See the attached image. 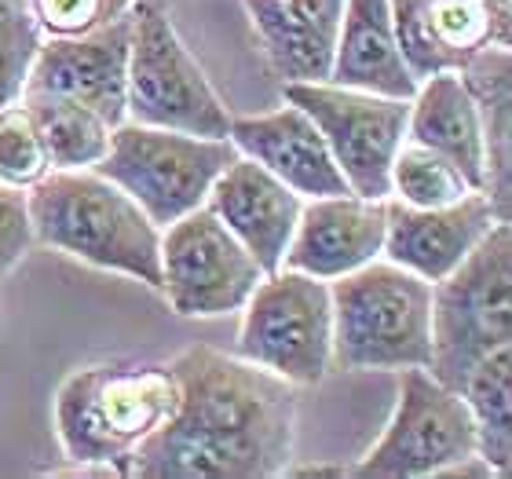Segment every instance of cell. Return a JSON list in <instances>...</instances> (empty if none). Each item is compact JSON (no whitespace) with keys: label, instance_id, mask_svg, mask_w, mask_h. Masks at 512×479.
<instances>
[{"label":"cell","instance_id":"cell-1","mask_svg":"<svg viewBox=\"0 0 512 479\" xmlns=\"http://www.w3.org/2000/svg\"><path fill=\"white\" fill-rule=\"evenodd\" d=\"M180 406L125 461L136 479L286 476L297 439V384L198 344L169 362Z\"/></svg>","mask_w":512,"mask_h":479},{"label":"cell","instance_id":"cell-2","mask_svg":"<svg viewBox=\"0 0 512 479\" xmlns=\"http://www.w3.org/2000/svg\"><path fill=\"white\" fill-rule=\"evenodd\" d=\"M33 242L161 293V227L92 169H48L26 187Z\"/></svg>","mask_w":512,"mask_h":479},{"label":"cell","instance_id":"cell-3","mask_svg":"<svg viewBox=\"0 0 512 479\" xmlns=\"http://www.w3.org/2000/svg\"><path fill=\"white\" fill-rule=\"evenodd\" d=\"M180 406V381L158 362H99L66 373L55 395V436L70 465H107L128 454Z\"/></svg>","mask_w":512,"mask_h":479},{"label":"cell","instance_id":"cell-4","mask_svg":"<svg viewBox=\"0 0 512 479\" xmlns=\"http://www.w3.org/2000/svg\"><path fill=\"white\" fill-rule=\"evenodd\" d=\"M333 366L363 370H428L432 362V282L370 260L330 282Z\"/></svg>","mask_w":512,"mask_h":479},{"label":"cell","instance_id":"cell-5","mask_svg":"<svg viewBox=\"0 0 512 479\" xmlns=\"http://www.w3.org/2000/svg\"><path fill=\"white\" fill-rule=\"evenodd\" d=\"M512 344V227L487 231L450 275L432 282V362L428 373L461 392L472 366Z\"/></svg>","mask_w":512,"mask_h":479},{"label":"cell","instance_id":"cell-6","mask_svg":"<svg viewBox=\"0 0 512 479\" xmlns=\"http://www.w3.org/2000/svg\"><path fill=\"white\" fill-rule=\"evenodd\" d=\"M238 158V147L227 139L191 136L180 128H154L121 121L110 128L107 154L92 172L118 183L121 191L165 231L180 216L205 205L216 176Z\"/></svg>","mask_w":512,"mask_h":479},{"label":"cell","instance_id":"cell-7","mask_svg":"<svg viewBox=\"0 0 512 479\" xmlns=\"http://www.w3.org/2000/svg\"><path fill=\"white\" fill-rule=\"evenodd\" d=\"M125 121L180 128V132L209 139L231 136V110L216 96L198 59L187 52L161 0L132 4Z\"/></svg>","mask_w":512,"mask_h":479},{"label":"cell","instance_id":"cell-8","mask_svg":"<svg viewBox=\"0 0 512 479\" xmlns=\"http://www.w3.org/2000/svg\"><path fill=\"white\" fill-rule=\"evenodd\" d=\"M238 355L297 388L326 381L333 366L330 286L293 267L267 275L242 308Z\"/></svg>","mask_w":512,"mask_h":479},{"label":"cell","instance_id":"cell-9","mask_svg":"<svg viewBox=\"0 0 512 479\" xmlns=\"http://www.w3.org/2000/svg\"><path fill=\"white\" fill-rule=\"evenodd\" d=\"M286 103H297L319 125L348 191L359 198L392 194V161L406 139L410 99L377 96L363 88H344L330 81H293L282 85Z\"/></svg>","mask_w":512,"mask_h":479},{"label":"cell","instance_id":"cell-10","mask_svg":"<svg viewBox=\"0 0 512 479\" xmlns=\"http://www.w3.org/2000/svg\"><path fill=\"white\" fill-rule=\"evenodd\" d=\"M399 403L384 436L348 469L359 479H421L469 461L476 454V425L465 399L421 366L399 370Z\"/></svg>","mask_w":512,"mask_h":479},{"label":"cell","instance_id":"cell-11","mask_svg":"<svg viewBox=\"0 0 512 479\" xmlns=\"http://www.w3.org/2000/svg\"><path fill=\"white\" fill-rule=\"evenodd\" d=\"M264 278L256 256L209 205L161 231V293L183 319L242 311Z\"/></svg>","mask_w":512,"mask_h":479},{"label":"cell","instance_id":"cell-12","mask_svg":"<svg viewBox=\"0 0 512 479\" xmlns=\"http://www.w3.org/2000/svg\"><path fill=\"white\" fill-rule=\"evenodd\" d=\"M128 52H132V8L107 26L77 37H44L33 55L30 77L22 92L74 99L96 110L110 128L125 121Z\"/></svg>","mask_w":512,"mask_h":479},{"label":"cell","instance_id":"cell-13","mask_svg":"<svg viewBox=\"0 0 512 479\" xmlns=\"http://www.w3.org/2000/svg\"><path fill=\"white\" fill-rule=\"evenodd\" d=\"M494 224L498 213L483 191H469L465 198L439 209H414L388 194L381 256L421 275L425 282H439L476 249V242Z\"/></svg>","mask_w":512,"mask_h":479},{"label":"cell","instance_id":"cell-14","mask_svg":"<svg viewBox=\"0 0 512 479\" xmlns=\"http://www.w3.org/2000/svg\"><path fill=\"white\" fill-rule=\"evenodd\" d=\"M381 249L384 198H359L352 191L330 194V198H304L282 267L333 282L377 260Z\"/></svg>","mask_w":512,"mask_h":479},{"label":"cell","instance_id":"cell-15","mask_svg":"<svg viewBox=\"0 0 512 479\" xmlns=\"http://www.w3.org/2000/svg\"><path fill=\"white\" fill-rule=\"evenodd\" d=\"M205 205L256 256V264L264 267V275H275L289 249V238L297 231L304 198L297 191H289L286 183L271 176L264 165H256L253 158L238 154L216 176Z\"/></svg>","mask_w":512,"mask_h":479},{"label":"cell","instance_id":"cell-16","mask_svg":"<svg viewBox=\"0 0 512 479\" xmlns=\"http://www.w3.org/2000/svg\"><path fill=\"white\" fill-rule=\"evenodd\" d=\"M231 143L238 154L264 165L300 198L348 194V180L337 169L319 125L297 103H286L260 118H231Z\"/></svg>","mask_w":512,"mask_h":479},{"label":"cell","instance_id":"cell-17","mask_svg":"<svg viewBox=\"0 0 512 479\" xmlns=\"http://www.w3.org/2000/svg\"><path fill=\"white\" fill-rule=\"evenodd\" d=\"M267 63L293 81H330L344 0H242Z\"/></svg>","mask_w":512,"mask_h":479},{"label":"cell","instance_id":"cell-18","mask_svg":"<svg viewBox=\"0 0 512 479\" xmlns=\"http://www.w3.org/2000/svg\"><path fill=\"white\" fill-rule=\"evenodd\" d=\"M406 139L436 150L439 158H447L465 176L472 191H483L487 158H483L480 110L458 70H439L417 85L406 118Z\"/></svg>","mask_w":512,"mask_h":479},{"label":"cell","instance_id":"cell-19","mask_svg":"<svg viewBox=\"0 0 512 479\" xmlns=\"http://www.w3.org/2000/svg\"><path fill=\"white\" fill-rule=\"evenodd\" d=\"M330 85L363 88V92L392 99H414L417 81L406 70L399 44H395L388 0H344Z\"/></svg>","mask_w":512,"mask_h":479},{"label":"cell","instance_id":"cell-20","mask_svg":"<svg viewBox=\"0 0 512 479\" xmlns=\"http://www.w3.org/2000/svg\"><path fill=\"white\" fill-rule=\"evenodd\" d=\"M472 103L480 110L483 158L487 180L483 194L491 198L498 220H509V165H512V52L509 48H480L458 66Z\"/></svg>","mask_w":512,"mask_h":479},{"label":"cell","instance_id":"cell-21","mask_svg":"<svg viewBox=\"0 0 512 479\" xmlns=\"http://www.w3.org/2000/svg\"><path fill=\"white\" fill-rule=\"evenodd\" d=\"M461 399L476 425V454L494 476L512 472V344L483 355L461 384Z\"/></svg>","mask_w":512,"mask_h":479},{"label":"cell","instance_id":"cell-22","mask_svg":"<svg viewBox=\"0 0 512 479\" xmlns=\"http://www.w3.org/2000/svg\"><path fill=\"white\" fill-rule=\"evenodd\" d=\"M22 107L30 110L52 169H92L107 154L110 125L96 110L44 92H22Z\"/></svg>","mask_w":512,"mask_h":479},{"label":"cell","instance_id":"cell-23","mask_svg":"<svg viewBox=\"0 0 512 479\" xmlns=\"http://www.w3.org/2000/svg\"><path fill=\"white\" fill-rule=\"evenodd\" d=\"M432 30L458 66L480 48H509V0H432Z\"/></svg>","mask_w":512,"mask_h":479},{"label":"cell","instance_id":"cell-24","mask_svg":"<svg viewBox=\"0 0 512 479\" xmlns=\"http://www.w3.org/2000/svg\"><path fill=\"white\" fill-rule=\"evenodd\" d=\"M469 191L472 187L465 183V176L447 158L403 139V147L392 161V198L414 205V209H439V205L465 198Z\"/></svg>","mask_w":512,"mask_h":479},{"label":"cell","instance_id":"cell-25","mask_svg":"<svg viewBox=\"0 0 512 479\" xmlns=\"http://www.w3.org/2000/svg\"><path fill=\"white\" fill-rule=\"evenodd\" d=\"M388 15L399 55L417 85L439 70H458L454 52H447L432 30V0H388Z\"/></svg>","mask_w":512,"mask_h":479},{"label":"cell","instance_id":"cell-26","mask_svg":"<svg viewBox=\"0 0 512 479\" xmlns=\"http://www.w3.org/2000/svg\"><path fill=\"white\" fill-rule=\"evenodd\" d=\"M44 33L26 4H0V110L19 103Z\"/></svg>","mask_w":512,"mask_h":479},{"label":"cell","instance_id":"cell-27","mask_svg":"<svg viewBox=\"0 0 512 479\" xmlns=\"http://www.w3.org/2000/svg\"><path fill=\"white\" fill-rule=\"evenodd\" d=\"M48 169H52L48 154H44L37 125H33L30 110L22 107V99L0 110V183L26 191Z\"/></svg>","mask_w":512,"mask_h":479},{"label":"cell","instance_id":"cell-28","mask_svg":"<svg viewBox=\"0 0 512 479\" xmlns=\"http://www.w3.org/2000/svg\"><path fill=\"white\" fill-rule=\"evenodd\" d=\"M136 0H30L26 8L48 37H77L96 26H107L132 8Z\"/></svg>","mask_w":512,"mask_h":479},{"label":"cell","instance_id":"cell-29","mask_svg":"<svg viewBox=\"0 0 512 479\" xmlns=\"http://www.w3.org/2000/svg\"><path fill=\"white\" fill-rule=\"evenodd\" d=\"M33 245V224H30V202L22 187L0 183V278L15 271L22 256Z\"/></svg>","mask_w":512,"mask_h":479},{"label":"cell","instance_id":"cell-30","mask_svg":"<svg viewBox=\"0 0 512 479\" xmlns=\"http://www.w3.org/2000/svg\"><path fill=\"white\" fill-rule=\"evenodd\" d=\"M286 476H348L344 465H304V469H293L289 465Z\"/></svg>","mask_w":512,"mask_h":479}]
</instances>
